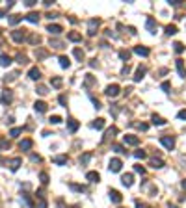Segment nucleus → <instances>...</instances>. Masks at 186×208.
<instances>
[{"label":"nucleus","mask_w":186,"mask_h":208,"mask_svg":"<svg viewBox=\"0 0 186 208\" xmlns=\"http://www.w3.org/2000/svg\"><path fill=\"white\" fill-rule=\"evenodd\" d=\"M91 126H93V128H97V130L104 128V119H97V121H93V123H91Z\"/></svg>","instance_id":"nucleus-31"},{"label":"nucleus","mask_w":186,"mask_h":208,"mask_svg":"<svg viewBox=\"0 0 186 208\" xmlns=\"http://www.w3.org/2000/svg\"><path fill=\"white\" fill-rule=\"evenodd\" d=\"M112 149H114L115 152H125V149H123L121 145H117V143H115V145H112Z\"/></svg>","instance_id":"nucleus-48"},{"label":"nucleus","mask_w":186,"mask_h":208,"mask_svg":"<svg viewBox=\"0 0 186 208\" xmlns=\"http://www.w3.org/2000/svg\"><path fill=\"white\" fill-rule=\"evenodd\" d=\"M52 162L58 163V166H63V163H67V156H54Z\"/></svg>","instance_id":"nucleus-26"},{"label":"nucleus","mask_w":186,"mask_h":208,"mask_svg":"<svg viewBox=\"0 0 186 208\" xmlns=\"http://www.w3.org/2000/svg\"><path fill=\"white\" fill-rule=\"evenodd\" d=\"M119 208H123V206H119Z\"/></svg>","instance_id":"nucleus-62"},{"label":"nucleus","mask_w":186,"mask_h":208,"mask_svg":"<svg viewBox=\"0 0 186 208\" xmlns=\"http://www.w3.org/2000/svg\"><path fill=\"white\" fill-rule=\"evenodd\" d=\"M9 149V141L8 139H0V151H6Z\"/></svg>","instance_id":"nucleus-38"},{"label":"nucleus","mask_w":186,"mask_h":208,"mask_svg":"<svg viewBox=\"0 0 186 208\" xmlns=\"http://www.w3.org/2000/svg\"><path fill=\"white\" fill-rule=\"evenodd\" d=\"M49 123H50V125H60V123H61V117H60V115H50Z\"/></svg>","instance_id":"nucleus-34"},{"label":"nucleus","mask_w":186,"mask_h":208,"mask_svg":"<svg viewBox=\"0 0 186 208\" xmlns=\"http://www.w3.org/2000/svg\"><path fill=\"white\" fill-rule=\"evenodd\" d=\"M134 171H136V173H141V175H143V173H145V167H143V166H140V163H138V166H134Z\"/></svg>","instance_id":"nucleus-44"},{"label":"nucleus","mask_w":186,"mask_h":208,"mask_svg":"<svg viewBox=\"0 0 186 208\" xmlns=\"http://www.w3.org/2000/svg\"><path fill=\"white\" fill-rule=\"evenodd\" d=\"M138 128H141V130H147L149 126H147V125H143V123H141V125H138Z\"/></svg>","instance_id":"nucleus-58"},{"label":"nucleus","mask_w":186,"mask_h":208,"mask_svg":"<svg viewBox=\"0 0 186 208\" xmlns=\"http://www.w3.org/2000/svg\"><path fill=\"white\" fill-rule=\"evenodd\" d=\"M20 19H23L20 15H11V17H9V24H17Z\"/></svg>","instance_id":"nucleus-39"},{"label":"nucleus","mask_w":186,"mask_h":208,"mask_svg":"<svg viewBox=\"0 0 186 208\" xmlns=\"http://www.w3.org/2000/svg\"><path fill=\"white\" fill-rule=\"evenodd\" d=\"M28 76H30L32 80H39V78H41V73H39L37 67H32V69L28 71Z\"/></svg>","instance_id":"nucleus-15"},{"label":"nucleus","mask_w":186,"mask_h":208,"mask_svg":"<svg viewBox=\"0 0 186 208\" xmlns=\"http://www.w3.org/2000/svg\"><path fill=\"white\" fill-rule=\"evenodd\" d=\"M67 128H69V132H76V130H78V121L67 119Z\"/></svg>","instance_id":"nucleus-16"},{"label":"nucleus","mask_w":186,"mask_h":208,"mask_svg":"<svg viewBox=\"0 0 186 208\" xmlns=\"http://www.w3.org/2000/svg\"><path fill=\"white\" fill-rule=\"evenodd\" d=\"M153 125H158V126H162V125H166V119H162L160 115H153Z\"/></svg>","instance_id":"nucleus-27"},{"label":"nucleus","mask_w":186,"mask_h":208,"mask_svg":"<svg viewBox=\"0 0 186 208\" xmlns=\"http://www.w3.org/2000/svg\"><path fill=\"white\" fill-rule=\"evenodd\" d=\"M50 47H52V48H61L63 43H61L60 39H50Z\"/></svg>","instance_id":"nucleus-33"},{"label":"nucleus","mask_w":186,"mask_h":208,"mask_svg":"<svg viewBox=\"0 0 186 208\" xmlns=\"http://www.w3.org/2000/svg\"><path fill=\"white\" fill-rule=\"evenodd\" d=\"M136 208H149L145 203H141V201H136Z\"/></svg>","instance_id":"nucleus-51"},{"label":"nucleus","mask_w":186,"mask_h":208,"mask_svg":"<svg viewBox=\"0 0 186 208\" xmlns=\"http://www.w3.org/2000/svg\"><path fill=\"white\" fill-rule=\"evenodd\" d=\"M108 167H110L112 173H119V171H121V167H123V162L119 160V158H112V160H110V166H108Z\"/></svg>","instance_id":"nucleus-2"},{"label":"nucleus","mask_w":186,"mask_h":208,"mask_svg":"<svg viewBox=\"0 0 186 208\" xmlns=\"http://www.w3.org/2000/svg\"><path fill=\"white\" fill-rule=\"evenodd\" d=\"M160 143L166 147L168 151H171V149L175 147V138H173V136H162V138H160Z\"/></svg>","instance_id":"nucleus-1"},{"label":"nucleus","mask_w":186,"mask_h":208,"mask_svg":"<svg viewBox=\"0 0 186 208\" xmlns=\"http://www.w3.org/2000/svg\"><path fill=\"white\" fill-rule=\"evenodd\" d=\"M19 166H20V158H13L11 162H9V169H11V171H17Z\"/></svg>","instance_id":"nucleus-23"},{"label":"nucleus","mask_w":186,"mask_h":208,"mask_svg":"<svg viewBox=\"0 0 186 208\" xmlns=\"http://www.w3.org/2000/svg\"><path fill=\"white\" fill-rule=\"evenodd\" d=\"M97 28H99V20H97V19H91L90 20V30H87V34H90V36H95V30Z\"/></svg>","instance_id":"nucleus-14"},{"label":"nucleus","mask_w":186,"mask_h":208,"mask_svg":"<svg viewBox=\"0 0 186 208\" xmlns=\"http://www.w3.org/2000/svg\"><path fill=\"white\" fill-rule=\"evenodd\" d=\"M182 188H184V190H186V180H182Z\"/></svg>","instance_id":"nucleus-60"},{"label":"nucleus","mask_w":186,"mask_h":208,"mask_svg":"<svg viewBox=\"0 0 186 208\" xmlns=\"http://www.w3.org/2000/svg\"><path fill=\"white\" fill-rule=\"evenodd\" d=\"M115 134H117V128H115V126H112V128H108V130H106V134H104V139H102V141H106V139H110V138H114Z\"/></svg>","instance_id":"nucleus-21"},{"label":"nucleus","mask_w":186,"mask_h":208,"mask_svg":"<svg viewBox=\"0 0 186 208\" xmlns=\"http://www.w3.org/2000/svg\"><path fill=\"white\" fill-rule=\"evenodd\" d=\"M179 119H186V110H181V112H179Z\"/></svg>","instance_id":"nucleus-54"},{"label":"nucleus","mask_w":186,"mask_h":208,"mask_svg":"<svg viewBox=\"0 0 186 208\" xmlns=\"http://www.w3.org/2000/svg\"><path fill=\"white\" fill-rule=\"evenodd\" d=\"M36 91H37L39 95H47V93H49V91H47V87H45V85H37V89H36Z\"/></svg>","instance_id":"nucleus-43"},{"label":"nucleus","mask_w":186,"mask_h":208,"mask_svg":"<svg viewBox=\"0 0 186 208\" xmlns=\"http://www.w3.org/2000/svg\"><path fill=\"white\" fill-rule=\"evenodd\" d=\"M30 43H34V45H36V43H41V37H39V36H32V37H30Z\"/></svg>","instance_id":"nucleus-47"},{"label":"nucleus","mask_w":186,"mask_h":208,"mask_svg":"<svg viewBox=\"0 0 186 208\" xmlns=\"http://www.w3.org/2000/svg\"><path fill=\"white\" fill-rule=\"evenodd\" d=\"M19 134H23V128H11V132H9V136H11V138H17Z\"/></svg>","instance_id":"nucleus-37"},{"label":"nucleus","mask_w":186,"mask_h":208,"mask_svg":"<svg viewBox=\"0 0 186 208\" xmlns=\"http://www.w3.org/2000/svg\"><path fill=\"white\" fill-rule=\"evenodd\" d=\"M6 15V11H4V9H0V17H4Z\"/></svg>","instance_id":"nucleus-59"},{"label":"nucleus","mask_w":186,"mask_h":208,"mask_svg":"<svg viewBox=\"0 0 186 208\" xmlns=\"http://www.w3.org/2000/svg\"><path fill=\"white\" fill-rule=\"evenodd\" d=\"M166 34L168 36H175V34H177V26H175V24H168L166 26Z\"/></svg>","instance_id":"nucleus-30"},{"label":"nucleus","mask_w":186,"mask_h":208,"mask_svg":"<svg viewBox=\"0 0 186 208\" xmlns=\"http://www.w3.org/2000/svg\"><path fill=\"white\" fill-rule=\"evenodd\" d=\"M173 47H175V52H177V54H182V52H184V48H186V47L182 45V43H175Z\"/></svg>","instance_id":"nucleus-36"},{"label":"nucleus","mask_w":186,"mask_h":208,"mask_svg":"<svg viewBox=\"0 0 186 208\" xmlns=\"http://www.w3.org/2000/svg\"><path fill=\"white\" fill-rule=\"evenodd\" d=\"M134 156L143 160V158H147V152H145V151H136V152H134Z\"/></svg>","instance_id":"nucleus-40"},{"label":"nucleus","mask_w":186,"mask_h":208,"mask_svg":"<svg viewBox=\"0 0 186 208\" xmlns=\"http://www.w3.org/2000/svg\"><path fill=\"white\" fill-rule=\"evenodd\" d=\"M32 145H34V143H32V139H23V141L19 143V147L23 149V151H30V149H32Z\"/></svg>","instance_id":"nucleus-20"},{"label":"nucleus","mask_w":186,"mask_h":208,"mask_svg":"<svg viewBox=\"0 0 186 208\" xmlns=\"http://www.w3.org/2000/svg\"><path fill=\"white\" fill-rule=\"evenodd\" d=\"M134 52L138 54V56H149V48L147 47H141V45H138V47H134Z\"/></svg>","instance_id":"nucleus-12"},{"label":"nucleus","mask_w":186,"mask_h":208,"mask_svg":"<svg viewBox=\"0 0 186 208\" xmlns=\"http://www.w3.org/2000/svg\"><path fill=\"white\" fill-rule=\"evenodd\" d=\"M39 160H41V158H39L37 154H32V162H39Z\"/></svg>","instance_id":"nucleus-56"},{"label":"nucleus","mask_w":186,"mask_h":208,"mask_svg":"<svg viewBox=\"0 0 186 208\" xmlns=\"http://www.w3.org/2000/svg\"><path fill=\"white\" fill-rule=\"evenodd\" d=\"M143 76H145V67H141V65H140V67L136 69V74H134V82H141Z\"/></svg>","instance_id":"nucleus-10"},{"label":"nucleus","mask_w":186,"mask_h":208,"mask_svg":"<svg viewBox=\"0 0 186 208\" xmlns=\"http://www.w3.org/2000/svg\"><path fill=\"white\" fill-rule=\"evenodd\" d=\"M39 179H41L43 184H47V182H49V175H47V173H41V175H39Z\"/></svg>","instance_id":"nucleus-45"},{"label":"nucleus","mask_w":186,"mask_h":208,"mask_svg":"<svg viewBox=\"0 0 186 208\" xmlns=\"http://www.w3.org/2000/svg\"><path fill=\"white\" fill-rule=\"evenodd\" d=\"M17 61H19L20 65H23V63H26V56H23V54H19V56H17Z\"/></svg>","instance_id":"nucleus-50"},{"label":"nucleus","mask_w":186,"mask_h":208,"mask_svg":"<svg viewBox=\"0 0 186 208\" xmlns=\"http://www.w3.org/2000/svg\"><path fill=\"white\" fill-rule=\"evenodd\" d=\"M24 32H26V30H15V32H11V37H13V41L20 43V41L24 39Z\"/></svg>","instance_id":"nucleus-7"},{"label":"nucleus","mask_w":186,"mask_h":208,"mask_svg":"<svg viewBox=\"0 0 186 208\" xmlns=\"http://www.w3.org/2000/svg\"><path fill=\"white\" fill-rule=\"evenodd\" d=\"M24 19L28 20V23H37V20H39V13H36V11H32V13H28V15H26Z\"/></svg>","instance_id":"nucleus-22"},{"label":"nucleus","mask_w":186,"mask_h":208,"mask_svg":"<svg viewBox=\"0 0 186 208\" xmlns=\"http://www.w3.org/2000/svg\"><path fill=\"white\" fill-rule=\"evenodd\" d=\"M90 158H91V154H90V152H86L84 156H80V163H87V162H90Z\"/></svg>","instance_id":"nucleus-41"},{"label":"nucleus","mask_w":186,"mask_h":208,"mask_svg":"<svg viewBox=\"0 0 186 208\" xmlns=\"http://www.w3.org/2000/svg\"><path fill=\"white\" fill-rule=\"evenodd\" d=\"M36 56H37L39 60H41V58H47V50H37V52H36Z\"/></svg>","instance_id":"nucleus-46"},{"label":"nucleus","mask_w":186,"mask_h":208,"mask_svg":"<svg viewBox=\"0 0 186 208\" xmlns=\"http://www.w3.org/2000/svg\"><path fill=\"white\" fill-rule=\"evenodd\" d=\"M177 71H179V76H182V78H184V76H186V67H184V60H177Z\"/></svg>","instance_id":"nucleus-13"},{"label":"nucleus","mask_w":186,"mask_h":208,"mask_svg":"<svg viewBox=\"0 0 186 208\" xmlns=\"http://www.w3.org/2000/svg\"><path fill=\"white\" fill-rule=\"evenodd\" d=\"M169 87H171L169 82H162V91H166V93H168V91H169Z\"/></svg>","instance_id":"nucleus-49"},{"label":"nucleus","mask_w":186,"mask_h":208,"mask_svg":"<svg viewBox=\"0 0 186 208\" xmlns=\"http://www.w3.org/2000/svg\"><path fill=\"white\" fill-rule=\"evenodd\" d=\"M123 141H125L127 145H138L140 143V138L132 136V134H127V136H123Z\"/></svg>","instance_id":"nucleus-4"},{"label":"nucleus","mask_w":186,"mask_h":208,"mask_svg":"<svg viewBox=\"0 0 186 208\" xmlns=\"http://www.w3.org/2000/svg\"><path fill=\"white\" fill-rule=\"evenodd\" d=\"M86 179L90 180V182H99V180H101V175L97 173V171H90V173L86 175Z\"/></svg>","instance_id":"nucleus-11"},{"label":"nucleus","mask_w":186,"mask_h":208,"mask_svg":"<svg viewBox=\"0 0 186 208\" xmlns=\"http://www.w3.org/2000/svg\"><path fill=\"white\" fill-rule=\"evenodd\" d=\"M60 104H67V97H65V95H60Z\"/></svg>","instance_id":"nucleus-52"},{"label":"nucleus","mask_w":186,"mask_h":208,"mask_svg":"<svg viewBox=\"0 0 186 208\" xmlns=\"http://www.w3.org/2000/svg\"><path fill=\"white\" fill-rule=\"evenodd\" d=\"M73 54H74V58L78 60V61H84V50H80V48H74V50H73Z\"/></svg>","instance_id":"nucleus-29"},{"label":"nucleus","mask_w":186,"mask_h":208,"mask_svg":"<svg viewBox=\"0 0 186 208\" xmlns=\"http://www.w3.org/2000/svg\"><path fill=\"white\" fill-rule=\"evenodd\" d=\"M121 182H123V186H127V188H130V186L134 184V177H132V175H130V173H127V175H123Z\"/></svg>","instance_id":"nucleus-8"},{"label":"nucleus","mask_w":186,"mask_h":208,"mask_svg":"<svg viewBox=\"0 0 186 208\" xmlns=\"http://www.w3.org/2000/svg\"><path fill=\"white\" fill-rule=\"evenodd\" d=\"M119 91H121V87H119L117 84H110V85L106 87V91H104V93H106L108 97H112V98H114V97L119 95Z\"/></svg>","instance_id":"nucleus-3"},{"label":"nucleus","mask_w":186,"mask_h":208,"mask_svg":"<svg viewBox=\"0 0 186 208\" xmlns=\"http://www.w3.org/2000/svg\"><path fill=\"white\" fill-rule=\"evenodd\" d=\"M49 32H50V34H54V36H58V34H61V32H63V28H61L60 24H50V26H49Z\"/></svg>","instance_id":"nucleus-18"},{"label":"nucleus","mask_w":186,"mask_h":208,"mask_svg":"<svg viewBox=\"0 0 186 208\" xmlns=\"http://www.w3.org/2000/svg\"><path fill=\"white\" fill-rule=\"evenodd\" d=\"M69 41H73V43H78V41H82V36L78 34V32H69Z\"/></svg>","instance_id":"nucleus-19"},{"label":"nucleus","mask_w":186,"mask_h":208,"mask_svg":"<svg viewBox=\"0 0 186 208\" xmlns=\"http://www.w3.org/2000/svg\"><path fill=\"white\" fill-rule=\"evenodd\" d=\"M9 63H11V58H9V56H6V54L0 56V65H2V67H8Z\"/></svg>","instance_id":"nucleus-28"},{"label":"nucleus","mask_w":186,"mask_h":208,"mask_svg":"<svg viewBox=\"0 0 186 208\" xmlns=\"http://www.w3.org/2000/svg\"><path fill=\"white\" fill-rule=\"evenodd\" d=\"M121 73H123V74H128V73H130V67H128V65H127V67H123Z\"/></svg>","instance_id":"nucleus-55"},{"label":"nucleus","mask_w":186,"mask_h":208,"mask_svg":"<svg viewBox=\"0 0 186 208\" xmlns=\"http://www.w3.org/2000/svg\"><path fill=\"white\" fill-rule=\"evenodd\" d=\"M50 84H52L54 87H61V84H63V80L60 78V76H54V78L50 80Z\"/></svg>","instance_id":"nucleus-32"},{"label":"nucleus","mask_w":186,"mask_h":208,"mask_svg":"<svg viewBox=\"0 0 186 208\" xmlns=\"http://www.w3.org/2000/svg\"><path fill=\"white\" fill-rule=\"evenodd\" d=\"M34 4H36V2H34V0H26V6H28V8H32V6H34Z\"/></svg>","instance_id":"nucleus-57"},{"label":"nucleus","mask_w":186,"mask_h":208,"mask_svg":"<svg viewBox=\"0 0 186 208\" xmlns=\"http://www.w3.org/2000/svg\"><path fill=\"white\" fill-rule=\"evenodd\" d=\"M151 166L155 167V169H160V167H164V162H162L160 158H153V160H151Z\"/></svg>","instance_id":"nucleus-24"},{"label":"nucleus","mask_w":186,"mask_h":208,"mask_svg":"<svg viewBox=\"0 0 186 208\" xmlns=\"http://www.w3.org/2000/svg\"><path fill=\"white\" fill-rule=\"evenodd\" d=\"M168 4H169V6H179L181 0H168Z\"/></svg>","instance_id":"nucleus-53"},{"label":"nucleus","mask_w":186,"mask_h":208,"mask_svg":"<svg viewBox=\"0 0 186 208\" xmlns=\"http://www.w3.org/2000/svg\"><path fill=\"white\" fill-rule=\"evenodd\" d=\"M71 188L76 191H86V186H80V184H71Z\"/></svg>","instance_id":"nucleus-42"},{"label":"nucleus","mask_w":186,"mask_h":208,"mask_svg":"<svg viewBox=\"0 0 186 208\" xmlns=\"http://www.w3.org/2000/svg\"><path fill=\"white\" fill-rule=\"evenodd\" d=\"M110 199H112V201H114L115 204H119V203L123 201V195L119 193L117 190H110Z\"/></svg>","instance_id":"nucleus-5"},{"label":"nucleus","mask_w":186,"mask_h":208,"mask_svg":"<svg viewBox=\"0 0 186 208\" xmlns=\"http://www.w3.org/2000/svg\"><path fill=\"white\" fill-rule=\"evenodd\" d=\"M169 208H179V206H175V204H169Z\"/></svg>","instance_id":"nucleus-61"},{"label":"nucleus","mask_w":186,"mask_h":208,"mask_svg":"<svg viewBox=\"0 0 186 208\" xmlns=\"http://www.w3.org/2000/svg\"><path fill=\"white\" fill-rule=\"evenodd\" d=\"M119 58H121L123 61H128L130 60V52L128 50H121V52H119Z\"/></svg>","instance_id":"nucleus-35"},{"label":"nucleus","mask_w":186,"mask_h":208,"mask_svg":"<svg viewBox=\"0 0 186 208\" xmlns=\"http://www.w3.org/2000/svg\"><path fill=\"white\" fill-rule=\"evenodd\" d=\"M11 98H13V93H11V89H4V91H2V104H8V102H11Z\"/></svg>","instance_id":"nucleus-9"},{"label":"nucleus","mask_w":186,"mask_h":208,"mask_svg":"<svg viewBox=\"0 0 186 208\" xmlns=\"http://www.w3.org/2000/svg\"><path fill=\"white\" fill-rule=\"evenodd\" d=\"M60 65H61L63 69H67L69 65H71V60H69L67 56H60Z\"/></svg>","instance_id":"nucleus-25"},{"label":"nucleus","mask_w":186,"mask_h":208,"mask_svg":"<svg viewBox=\"0 0 186 208\" xmlns=\"http://www.w3.org/2000/svg\"><path fill=\"white\" fill-rule=\"evenodd\" d=\"M34 108H36V112H47V102H43V101H36V104H34Z\"/></svg>","instance_id":"nucleus-17"},{"label":"nucleus","mask_w":186,"mask_h":208,"mask_svg":"<svg viewBox=\"0 0 186 208\" xmlns=\"http://www.w3.org/2000/svg\"><path fill=\"white\" fill-rule=\"evenodd\" d=\"M145 26H147V30L151 32V34H155V32H156V20L153 19V17H149V19L145 20Z\"/></svg>","instance_id":"nucleus-6"}]
</instances>
